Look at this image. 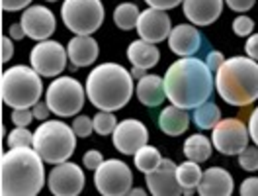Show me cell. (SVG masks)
<instances>
[{
    "label": "cell",
    "instance_id": "1",
    "mask_svg": "<svg viewBox=\"0 0 258 196\" xmlns=\"http://www.w3.org/2000/svg\"><path fill=\"white\" fill-rule=\"evenodd\" d=\"M166 98L184 110H196L206 104L213 92L215 79L206 61L196 57H182L164 73Z\"/></svg>",
    "mask_w": 258,
    "mask_h": 196
},
{
    "label": "cell",
    "instance_id": "2",
    "mask_svg": "<svg viewBox=\"0 0 258 196\" xmlns=\"http://www.w3.org/2000/svg\"><path fill=\"white\" fill-rule=\"evenodd\" d=\"M2 196H37L45 184L43 159L32 147H14L2 153Z\"/></svg>",
    "mask_w": 258,
    "mask_h": 196
},
{
    "label": "cell",
    "instance_id": "3",
    "mask_svg": "<svg viewBox=\"0 0 258 196\" xmlns=\"http://www.w3.org/2000/svg\"><path fill=\"white\" fill-rule=\"evenodd\" d=\"M86 94L102 112H115L133 94V77L117 63H102L86 77Z\"/></svg>",
    "mask_w": 258,
    "mask_h": 196
},
{
    "label": "cell",
    "instance_id": "4",
    "mask_svg": "<svg viewBox=\"0 0 258 196\" xmlns=\"http://www.w3.org/2000/svg\"><path fill=\"white\" fill-rule=\"evenodd\" d=\"M215 86L231 106H248L258 98V63L250 57H231L219 67Z\"/></svg>",
    "mask_w": 258,
    "mask_h": 196
},
{
    "label": "cell",
    "instance_id": "5",
    "mask_svg": "<svg viewBox=\"0 0 258 196\" xmlns=\"http://www.w3.org/2000/svg\"><path fill=\"white\" fill-rule=\"evenodd\" d=\"M2 100L12 110H22L35 106L41 98L43 84L39 79V73L33 71V67L16 65L10 67L2 73Z\"/></svg>",
    "mask_w": 258,
    "mask_h": 196
},
{
    "label": "cell",
    "instance_id": "6",
    "mask_svg": "<svg viewBox=\"0 0 258 196\" xmlns=\"http://www.w3.org/2000/svg\"><path fill=\"white\" fill-rule=\"evenodd\" d=\"M77 147V133L71 126L59 120L43 122L33 133V149L37 155L51 165L64 163L71 159Z\"/></svg>",
    "mask_w": 258,
    "mask_h": 196
},
{
    "label": "cell",
    "instance_id": "7",
    "mask_svg": "<svg viewBox=\"0 0 258 196\" xmlns=\"http://www.w3.org/2000/svg\"><path fill=\"white\" fill-rule=\"evenodd\" d=\"M61 16L73 33L90 35L104 22V6L100 0H64Z\"/></svg>",
    "mask_w": 258,
    "mask_h": 196
},
{
    "label": "cell",
    "instance_id": "8",
    "mask_svg": "<svg viewBox=\"0 0 258 196\" xmlns=\"http://www.w3.org/2000/svg\"><path fill=\"white\" fill-rule=\"evenodd\" d=\"M47 106L51 112L61 118H69L81 112L84 106V88L81 82L73 77H59L49 84L47 88Z\"/></svg>",
    "mask_w": 258,
    "mask_h": 196
},
{
    "label": "cell",
    "instance_id": "9",
    "mask_svg": "<svg viewBox=\"0 0 258 196\" xmlns=\"http://www.w3.org/2000/svg\"><path fill=\"white\" fill-rule=\"evenodd\" d=\"M94 184L102 196H125L133 184V173L123 161L108 159L96 169Z\"/></svg>",
    "mask_w": 258,
    "mask_h": 196
},
{
    "label": "cell",
    "instance_id": "10",
    "mask_svg": "<svg viewBox=\"0 0 258 196\" xmlns=\"http://www.w3.org/2000/svg\"><path fill=\"white\" fill-rule=\"evenodd\" d=\"M248 128L239 118H227L211 130V143L223 155H239L248 147Z\"/></svg>",
    "mask_w": 258,
    "mask_h": 196
},
{
    "label": "cell",
    "instance_id": "11",
    "mask_svg": "<svg viewBox=\"0 0 258 196\" xmlns=\"http://www.w3.org/2000/svg\"><path fill=\"white\" fill-rule=\"evenodd\" d=\"M67 49L53 39H45L39 41L30 53V63H32L33 71H37L41 77H57L63 73L67 67Z\"/></svg>",
    "mask_w": 258,
    "mask_h": 196
},
{
    "label": "cell",
    "instance_id": "12",
    "mask_svg": "<svg viewBox=\"0 0 258 196\" xmlns=\"http://www.w3.org/2000/svg\"><path fill=\"white\" fill-rule=\"evenodd\" d=\"M47 184L53 196H79L84 188V173L79 165L64 161L49 173Z\"/></svg>",
    "mask_w": 258,
    "mask_h": 196
},
{
    "label": "cell",
    "instance_id": "13",
    "mask_svg": "<svg viewBox=\"0 0 258 196\" xmlns=\"http://www.w3.org/2000/svg\"><path fill=\"white\" fill-rule=\"evenodd\" d=\"M178 165L172 159H162V163L147 173V186H149V192L153 196H182L184 190L178 182L176 175Z\"/></svg>",
    "mask_w": 258,
    "mask_h": 196
},
{
    "label": "cell",
    "instance_id": "14",
    "mask_svg": "<svg viewBox=\"0 0 258 196\" xmlns=\"http://www.w3.org/2000/svg\"><path fill=\"white\" fill-rule=\"evenodd\" d=\"M149 141V131L139 120H123L113 131V145L123 155H135Z\"/></svg>",
    "mask_w": 258,
    "mask_h": 196
},
{
    "label": "cell",
    "instance_id": "15",
    "mask_svg": "<svg viewBox=\"0 0 258 196\" xmlns=\"http://www.w3.org/2000/svg\"><path fill=\"white\" fill-rule=\"evenodd\" d=\"M22 28L26 35H30L32 39L37 41H45L49 35L55 32V16L53 12L45 6H30L24 10L22 14Z\"/></svg>",
    "mask_w": 258,
    "mask_h": 196
},
{
    "label": "cell",
    "instance_id": "16",
    "mask_svg": "<svg viewBox=\"0 0 258 196\" xmlns=\"http://www.w3.org/2000/svg\"><path fill=\"white\" fill-rule=\"evenodd\" d=\"M139 37L145 39L149 43H161L166 37H170V18L166 16L164 10L157 8H147L141 12L139 24H137Z\"/></svg>",
    "mask_w": 258,
    "mask_h": 196
},
{
    "label": "cell",
    "instance_id": "17",
    "mask_svg": "<svg viewBox=\"0 0 258 196\" xmlns=\"http://www.w3.org/2000/svg\"><path fill=\"white\" fill-rule=\"evenodd\" d=\"M235 190V180L231 173L221 167H211L204 171L202 180L198 184L200 196H231Z\"/></svg>",
    "mask_w": 258,
    "mask_h": 196
},
{
    "label": "cell",
    "instance_id": "18",
    "mask_svg": "<svg viewBox=\"0 0 258 196\" xmlns=\"http://www.w3.org/2000/svg\"><path fill=\"white\" fill-rule=\"evenodd\" d=\"M184 16L196 26H210L223 12V0H184Z\"/></svg>",
    "mask_w": 258,
    "mask_h": 196
},
{
    "label": "cell",
    "instance_id": "19",
    "mask_svg": "<svg viewBox=\"0 0 258 196\" xmlns=\"http://www.w3.org/2000/svg\"><path fill=\"white\" fill-rule=\"evenodd\" d=\"M200 43H202L200 32L190 24H180L176 28H172L170 37H168L170 51L180 55V57H192L200 49Z\"/></svg>",
    "mask_w": 258,
    "mask_h": 196
},
{
    "label": "cell",
    "instance_id": "20",
    "mask_svg": "<svg viewBox=\"0 0 258 196\" xmlns=\"http://www.w3.org/2000/svg\"><path fill=\"white\" fill-rule=\"evenodd\" d=\"M67 53H69V59H71L75 69L88 67L98 59V53H100L98 51V41L90 35H77L69 41Z\"/></svg>",
    "mask_w": 258,
    "mask_h": 196
},
{
    "label": "cell",
    "instance_id": "21",
    "mask_svg": "<svg viewBox=\"0 0 258 196\" xmlns=\"http://www.w3.org/2000/svg\"><path fill=\"white\" fill-rule=\"evenodd\" d=\"M137 98L141 104H145L149 108L161 106L166 98V90H164V79L157 77V75H145L143 79L137 82Z\"/></svg>",
    "mask_w": 258,
    "mask_h": 196
},
{
    "label": "cell",
    "instance_id": "22",
    "mask_svg": "<svg viewBox=\"0 0 258 196\" xmlns=\"http://www.w3.org/2000/svg\"><path fill=\"white\" fill-rule=\"evenodd\" d=\"M159 126L166 135H182L190 126V114L188 110L180 106H166L159 116Z\"/></svg>",
    "mask_w": 258,
    "mask_h": 196
},
{
    "label": "cell",
    "instance_id": "23",
    "mask_svg": "<svg viewBox=\"0 0 258 196\" xmlns=\"http://www.w3.org/2000/svg\"><path fill=\"white\" fill-rule=\"evenodd\" d=\"M127 59L133 67H141V69H151L159 63L161 53L155 43H149L145 39H137L127 47Z\"/></svg>",
    "mask_w": 258,
    "mask_h": 196
},
{
    "label": "cell",
    "instance_id": "24",
    "mask_svg": "<svg viewBox=\"0 0 258 196\" xmlns=\"http://www.w3.org/2000/svg\"><path fill=\"white\" fill-rule=\"evenodd\" d=\"M178 175V182L184 190V196H192L196 190H198V184L202 180V169H200V163H194V161H184L182 165H178L176 169Z\"/></svg>",
    "mask_w": 258,
    "mask_h": 196
},
{
    "label": "cell",
    "instance_id": "25",
    "mask_svg": "<svg viewBox=\"0 0 258 196\" xmlns=\"http://www.w3.org/2000/svg\"><path fill=\"white\" fill-rule=\"evenodd\" d=\"M211 149H213V145L206 135L194 133L184 143V155L194 163H204L211 157Z\"/></svg>",
    "mask_w": 258,
    "mask_h": 196
},
{
    "label": "cell",
    "instance_id": "26",
    "mask_svg": "<svg viewBox=\"0 0 258 196\" xmlns=\"http://www.w3.org/2000/svg\"><path fill=\"white\" fill-rule=\"evenodd\" d=\"M192 116H194V124L200 130H213L221 122V110L213 102H206V104L198 106L194 110Z\"/></svg>",
    "mask_w": 258,
    "mask_h": 196
},
{
    "label": "cell",
    "instance_id": "27",
    "mask_svg": "<svg viewBox=\"0 0 258 196\" xmlns=\"http://www.w3.org/2000/svg\"><path fill=\"white\" fill-rule=\"evenodd\" d=\"M139 16H141L139 14V8L135 4H131V2H123V4H119L113 10V22H115V26L119 30H125V32L137 28Z\"/></svg>",
    "mask_w": 258,
    "mask_h": 196
},
{
    "label": "cell",
    "instance_id": "28",
    "mask_svg": "<svg viewBox=\"0 0 258 196\" xmlns=\"http://www.w3.org/2000/svg\"><path fill=\"white\" fill-rule=\"evenodd\" d=\"M133 161H135V167H137L141 173L147 175V173L155 171V169L162 163V157H161V151H159L157 147L145 145L133 155Z\"/></svg>",
    "mask_w": 258,
    "mask_h": 196
},
{
    "label": "cell",
    "instance_id": "29",
    "mask_svg": "<svg viewBox=\"0 0 258 196\" xmlns=\"http://www.w3.org/2000/svg\"><path fill=\"white\" fill-rule=\"evenodd\" d=\"M92 122H94V131L100 135H110L117 128V120L112 112H98L92 118Z\"/></svg>",
    "mask_w": 258,
    "mask_h": 196
},
{
    "label": "cell",
    "instance_id": "30",
    "mask_svg": "<svg viewBox=\"0 0 258 196\" xmlns=\"http://www.w3.org/2000/svg\"><path fill=\"white\" fill-rule=\"evenodd\" d=\"M6 145L10 147V149H14V147L33 145V133L30 130H26V128H16V130H12L8 133Z\"/></svg>",
    "mask_w": 258,
    "mask_h": 196
},
{
    "label": "cell",
    "instance_id": "31",
    "mask_svg": "<svg viewBox=\"0 0 258 196\" xmlns=\"http://www.w3.org/2000/svg\"><path fill=\"white\" fill-rule=\"evenodd\" d=\"M239 165L244 171H258V147H246L239 153Z\"/></svg>",
    "mask_w": 258,
    "mask_h": 196
},
{
    "label": "cell",
    "instance_id": "32",
    "mask_svg": "<svg viewBox=\"0 0 258 196\" xmlns=\"http://www.w3.org/2000/svg\"><path fill=\"white\" fill-rule=\"evenodd\" d=\"M73 130L77 133V137H88L94 130V122L88 116H77L73 122Z\"/></svg>",
    "mask_w": 258,
    "mask_h": 196
},
{
    "label": "cell",
    "instance_id": "33",
    "mask_svg": "<svg viewBox=\"0 0 258 196\" xmlns=\"http://www.w3.org/2000/svg\"><path fill=\"white\" fill-rule=\"evenodd\" d=\"M252 30H254V22H252L248 16L235 18V22H233V32L237 33V35L246 37V35H250V32H252Z\"/></svg>",
    "mask_w": 258,
    "mask_h": 196
},
{
    "label": "cell",
    "instance_id": "34",
    "mask_svg": "<svg viewBox=\"0 0 258 196\" xmlns=\"http://www.w3.org/2000/svg\"><path fill=\"white\" fill-rule=\"evenodd\" d=\"M82 163H84V167H86V169L96 171L98 167L104 163V157H102V153H100V151H96V149H90V151H86V153H84Z\"/></svg>",
    "mask_w": 258,
    "mask_h": 196
},
{
    "label": "cell",
    "instance_id": "35",
    "mask_svg": "<svg viewBox=\"0 0 258 196\" xmlns=\"http://www.w3.org/2000/svg\"><path fill=\"white\" fill-rule=\"evenodd\" d=\"M32 120H33V112L30 108H22V110H14V112H12V122L16 124L18 128L30 126Z\"/></svg>",
    "mask_w": 258,
    "mask_h": 196
},
{
    "label": "cell",
    "instance_id": "36",
    "mask_svg": "<svg viewBox=\"0 0 258 196\" xmlns=\"http://www.w3.org/2000/svg\"><path fill=\"white\" fill-rule=\"evenodd\" d=\"M241 196H258V177H248L242 180Z\"/></svg>",
    "mask_w": 258,
    "mask_h": 196
},
{
    "label": "cell",
    "instance_id": "37",
    "mask_svg": "<svg viewBox=\"0 0 258 196\" xmlns=\"http://www.w3.org/2000/svg\"><path fill=\"white\" fill-rule=\"evenodd\" d=\"M149 8H157V10H170L176 8L178 4H182L184 0H145Z\"/></svg>",
    "mask_w": 258,
    "mask_h": 196
},
{
    "label": "cell",
    "instance_id": "38",
    "mask_svg": "<svg viewBox=\"0 0 258 196\" xmlns=\"http://www.w3.org/2000/svg\"><path fill=\"white\" fill-rule=\"evenodd\" d=\"M206 63H208V67H210L213 73H217L219 67L225 63V57H223L221 51H211L210 55H208V59H206Z\"/></svg>",
    "mask_w": 258,
    "mask_h": 196
},
{
    "label": "cell",
    "instance_id": "39",
    "mask_svg": "<svg viewBox=\"0 0 258 196\" xmlns=\"http://www.w3.org/2000/svg\"><path fill=\"white\" fill-rule=\"evenodd\" d=\"M225 2L227 6L231 10H235V12H246V10H250L254 6L256 0H225Z\"/></svg>",
    "mask_w": 258,
    "mask_h": 196
},
{
    "label": "cell",
    "instance_id": "40",
    "mask_svg": "<svg viewBox=\"0 0 258 196\" xmlns=\"http://www.w3.org/2000/svg\"><path fill=\"white\" fill-rule=\"evenodd\" d=\"M244 51H246V57H250V59L258 61V33L250 35V37L246 39V43H244Z\"/></svg>",
    "mask_w": 258,
    "mask_h": 196
},
{
    "label": "cell",
    "instance_id": "41",
    "mask_svg": "<svg viewBox=\"0 0 258 196\" xmlns=\"http://www.w3.org/2000/svg\"><path fill=\"white\" fill-rule=\"evenodd\" d=\"M32 0H2V10L6 12H14V10H22L30 4Z\"/></svg>",
    "mask_w": 258,
    "mask_h": 196
},
{
    "label": "cell",
    "instance_id": "42",
    "mask_svg": "<svg viewBox=\"0 0 258 196\" xmlns=\"http://www.w3.org/2000/svg\"><path fill=\"white\" fill-rule=\"evenodd\" d=\"M32 112H33V118L47 122V116L51 114V108L47 106V102H37V104L32 108Z\"/></svg>",
    "mask_w": 258,
    "mask_h": 196
},
{
    "label": "cell",
    "instance_id": "43",
    "mask_svg": "<svg viewBox=\"0 0 258 196\" xmlns=\"http://www.w3.org/2000/svg\"><path fill=\"white\" fill-rule=\"evenodd\" d=\"M248 133L258 147V106L254 108V112L250 114V120H248Z\"/></svg>",
    "mask_w": 258,
    "mask_h": 196
},
{
    "label": "cell",
    "instance_id": "44",
    "mask_svg": "<svg viewBox=\"0 0 258 196\" xmlns=\"http://www.w3.org/2000/svg\"><path fill=\"white\" fill-rule=\"evenodd\" d=\"M12 55H14L12 39H10V37H2V63H8Z\"/></svg>",
    "mask_w": 258,
    "mask_h": 196
},
{
    "label": "cell",
    "instance_id": "45",
    "mask_svg": "<svg viewBox=\"0 0 258 196\" xmlns=\"http://www.w3.org/2000/svg\"><path fill=\"white\" fill-rule=\"evenodd\" d=\"M8 33H10L12 39H22V37H26V32H24L22 24H12L10 30H8Z\"/></svg>",
    "mask_w": 258,
    "mask_h": 196
},
{
    "label": "cell",
    "instance_id": "46",
    "mask_svg": "<svg viewBox=\"0 0 258 196\" xmlns=\"http://www.w3.org/2000/svg\"><path fill=\"white\" fill-rule=\"evenodd\" d=\"M145 71L147 69H141V67H133L131 77H135V79H143V77H145Z\"/></svg>",
    "mask_w": 258,
    "mask_h": 196
},
{
    "label": "cell",
    "instance_id": "47",
    "mask_svg": "<svg viewBox=\"0 0 258 196\" xmlns=\"http://www.w3.org/2000/svg\"><path fill=\"white\" fill-rule=\"evenodd\" d=\"M125 196H149V194H147L143 188H131Z\"/></svg>",
    "mask_w": 258,
    "mask_h": 196
},
{
    "label": "cell",
    "instance_id": "48",
    "mask_svg": "<svg viewBox=\"0 0 258 196\" xmlns=\"http://www.w3.org/2000/svg\"><path fill=\"white\" fill-rule=\"evenodd\" d=\"M47 2H57V0H47Z\"/></svg>",
    "mask_w": 258,
    "mask_h": 196
}]
</instances>
